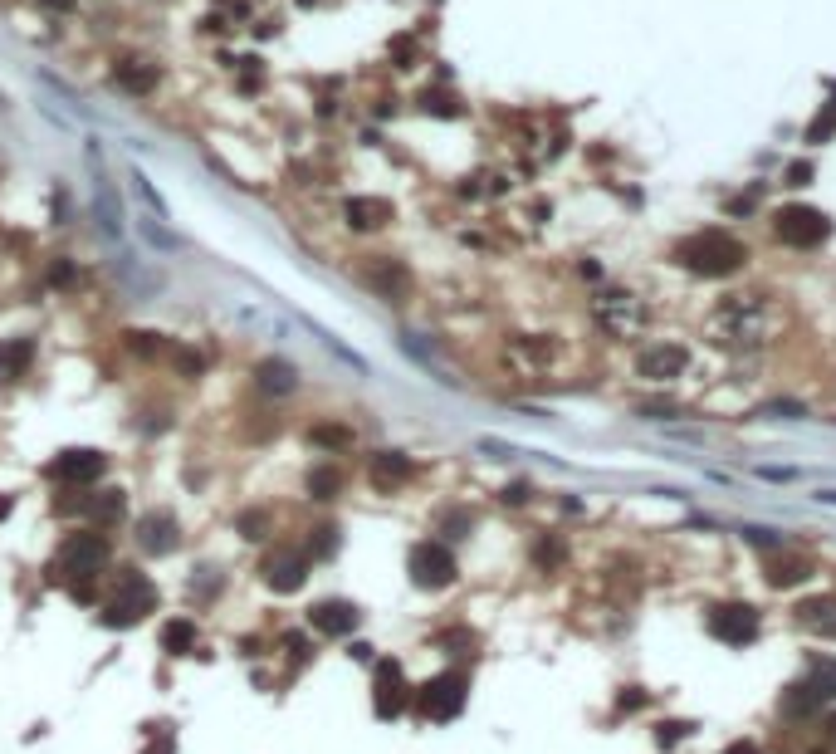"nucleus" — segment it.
<instances>
[{"mask_svg":"<svg viewBox=\"0 0 836 754\" xmlns=\"http://www.w3.org/2000/svg\"><path fill=\"white\" fill-rule=\"evenodd\" d=\"M773 329H778V309H773V299H763V294H729L709 314L705 339L714 343V348L748 353V348H758V343H768Z\"/></svg>","mask_w":836,"mask_h":754,"instance_id":"nucleus-1","label":"nucleus"},{"mask_svg":"<svg viewBox=\"0 0 836 754\" xmlns=\"http://www.w3.org/2000/svg\"><path fill=\"white\" fill-rule=\"evenodd\" d=\"M748 260V250L738 235H729L724 225H709V231H695L675 245V265H685L699 280H724V274H738Z\"/></svg>","mask_w":836,"mask_h":754,"instance_id":"nucleus-2","label":"nucleus"},{"mask_svg":"<svg viewBox=\"0 0 836 754\" xmlns=\"http://www.w3.org/2000/svg\"><path fill=\"white\" fill-rule=\"evenodd\" d=\"M152 607H157V588L138 568H123L118 583H113V593H108V603H103V627H132V622H142Z\"/></svg>","mask_w":836,"mask_h":754,"instance_id":"nucleus-3","label":"nucleus"},{"mask_svg":"<svg viewBox=\"0 0 836 754\" xmlns=\"http://www.w3.org/2000/svg\"><path fill=\"white\" fill-rule=\"evenodd\" d=\"M773 235H778L783 245H793V250H822L831 241V215L817 211V206H803V201H793V206H783L778 215H773Z\"/></svg>","mask_w":836,"mask_h":754,"instance_id":"nucleus-4","label":"nucleus"},{"mask_svg":"<svg viewBox=\"0 0 836 754\" xmlns=\"http://www.w3.org/2000/svg\"><path fill=\"white\" fill-rule=\"evenodd\" d=\"M592 319L607 339H636L641 323H646V304L632 290H602L592 299Z\"/></svg>","mask_w":836,"mask_h":754,"instance_id":"nucleus-5","label":"nucleus"},{"mask_svg":"<svg viewBox=\"0 0 836 754\" xmlns=\"http://www.w3.org/2000/svg\"><path fill=\"white\" fill-rule=\"evenodd\" d=\"M465 691H470L465 672H441L435 681H426V686L416 691V711L426 715V721H455V715L465 711Z\"/></svg>","mask_w":836,"mask_h":754,"instance_id":"nucleus-6","label":"nucleus"},{"mask_svg":"<svg viewBox=\"0 0 836 754\" xmlns=\"http://www.w3.org/2000/svg\"><path fill=\"white\" fill-rule=\"evenodd\" d=\"M411 578H416V588H451L455 583V554L451 544H441V539H421L416 549H411Z\"/></svg>","mask_w":836,"mask_h":754,"instance_id":"nucleus-7","label":"nucleus"},{"mask_svg":"<svg viewBox=\"0 0 836 754\" xmlns=\"http://www.w3.org/2000/svg\"><path fill=\"white\" fill-rule=\"evenodd\" d=\"M689 373V348L685 343H651V348L636 353V377L656 382V387H670Z\"/></svg>","mask_w":836,"mask_h":754,"instance_id":"nucleus-8","label":"nucleus"},{"mask_svg":"<svg viewBox=\"0 0 836 754\" xmlns=\"http://www.w3.org/2000/svg\"><path fill=\"white\" fill-rule=\"evenodd\" d=\"M108 539L103 534H69L64 549H59V568L64 573H79V578H99L108 568Z\"/></svg>","mask_w":836,"mask_h":754,"instance_id":"nucleus-9","label":"nucleus"},{"mask_svg":"<svg viewBox=\"0 0 836 754\" xmlns=\"http://www.w3.org/2000/svg\"><path fill=\"white\" fill-rule=\"evenodd\" d=\"M709 632L719 642H729V646H748L758 637V613L748 603H719L709 613Z\"/></svg>","mask_w":836,"mask_h":754,"instance_id":"nucleus-10","label":"nucleus"},{"mask_svg":"<svg viewBox=\"0 0 836 754\" xmlns=\"http://www.w3.org/2000/svg\"><path fill=\"white\" fill-rule=\"evenodd\" d=\"M309 578V554L304 549H274L270 558H264V583H270L274 593H299Z\"/></svg>","mask_w":836,"mask_h":754,"instance_id":"nucleus-11","label":"nucleus"},{"mask_svg":"<svg viewBox=\"0 0 836 754\" xmlns=\"http://www.w3.org/2000/svg\"><path fill=\"white\" fill-rule=\"evenodd\" d=\"M357 617H362L357 603L328 597V603H313V607H309V632H318V637H353Z\"/></svg>","mask_w":836,"mask_h":754,"instance_id":"nucleus-12","label":"nucleus"},{"mask_svg":"<svg viewBox=\"0 0 836 754\" xmlns=\"http://www.w3.org/2000/svg\"><path fill=\"white\" fill-rule=\"evenodd\" d=\"M362 280L377 290L386 304H402V299L411 294V270L406 265H396V260H372V265H362Z\"/></svg>","mask_w":836,"mask_h":754,"instance_id":"nucleus-13","label":"nucleus"},{"mask_svg":"<svg viewBox=\"0 0 836 754\" xmlns=\"http://www.w3.org/2000/svg\"><path fill=\"white\" fill-rule=\"evenodd\" d=\"M103 471H108V461L99 456V451H64V456L50 465V481H59V485H89V481H99Z\"/></svg>","mask_w":836,"mask_h":754,"instance_id":"nucleus-14","label":"nucleus"},{"mask_svg":"<svg viewBox=\"0 0 836 754\" xmlns=\"http://www.w3.org/2000/svg\"><path fill=\"white\" fill-rule=\"evenodd\" d=\"M89 157H93V211H99L108 235H123V206H118V196H113V182H108V172H103V162H99L93 148H89Z\"/></svg>","mask_w":836,"mask_h":754,"instance_id":"nucleus-15","label":"nucleus"},{"mask_svg":"<svg viewBox=\"0 0 836 754\" xmlns=\"http://www.w3.org/2000/svg\"><path fill=\"white\" fill-rule=\"evenodd\" d=\"M406 705V681H402V662H377V715H402Z\"/></svg>","mask_w":836,"mask_h":754,"instance_id":"nucleus-16","label":"nucleus"},{"mask_svg":"<svg viewBox=\"0 0 836 754\" xmlns=\"http://www.w3.org/2000/svg\"><path fill=\"white\" fill-rule=\"evenodd\" d=\"M138 544L147 549V554H157V558L172 554V549L181 544V539H176V520H172V514H147V520L138 524Z\"/></svg>","mask_w":836,"mask_h":754,"instance_id":"nucleus-17","label":"nucleus"},{"mask_svg":"<svg viewBox=\"0 0 836 754\" xmlns=\"http://www.w3.org/2000/svg\"><path fill=\"white\" fill-rule=\"evenodd\" d=\"M113 83L123 93H132V99H147V93H157V64H147V59H123L113 69Z\"/></svg>","mask_w":836,"mask_h":754,"instance_id":"nucleus-18","label":"nucleus"},{"mask_svg":"<svg viewBox=\"0 0 836 754\" xmlns=\"http://www.w3.org/2000/svg\"><path fill=\"white\" fill-rule=\"evenodd\" d=\"M411 475H416V465H411V456H402V451H377V456H372V485L377 490H396V485H406Z\"/></svg>","mask_w":836,"mask_h":754,"instance_id":"nucleus-19","label":"nucleus"},{"mask_svg":"<svg viewBox=\"0 0 836 754\" xmlns=\"http://www.w3.org/2000/svg\"><path fill=\"white\" fill-rule=\"evenodd\" d=\"M797 622H803L807 632H817V637H836V597H803L797 603Z\"/></svg>","mask_w":836,"mask_h":754,"instance_id":"nucleus-20","label":"nucleus"},{"mask_svg":"<svg viewBox=\"0 0 836 754\" xmlns=\"http://www.w3.org/2000/svg\"><path fill=\"white\" fill-rule=\"evenodd\" d=\"M83 520L89 524H118L128 514V500H123V490H99V495H83Z\"/></svg>","mask_w":836,"mask_h":754,"instance_id":"nucleus-21","label":"nucleus"},{"mask_svg":"<svg viewBox=\"0 0 836 754\" xmlns=\"http://www.w3.org/2000/svg\"><path fill=\"white\" fill-rule=\"evenodd\" d=\"M343 215H347V225H357V231H377V225L392 221V206H386L382 196H353L343 206Z\"/></svg>","mask_w":836,"mask_h":754,"instance_id":"nucleus-22","label":"nucleus"},{"mask_svg":"<svg viewBox=\"0 0 836 754\" xmlns=\"http://www.w3.org/2000/svg\"><path fill=\"white\" fill-rule=\"evenodd\" d=\"M768 558H773V564H768V583H773V588H797L803 578H812V564H807V558L783 554V549H778V554H768Z\"/></svg>","mask_w":836,"mask_h":754,"instance_id":"nucleus-23","label":"nucleus"},{"mask_svg":"<svg viewBox=\"0 0 836 754\" xmlns=\"http://www.w3.org/2000/svg\"><path fill=\"white\" fill-rule=\"evenodd\" d=\"M162 652H172V656H191V652H196V617L162 622Z\"/></svg>","mask_w":836,"mask_h":754,"instance_id":"nucleus-24","label":"nucleus"},{"mask_svg":"<svg viewBox=\"0 0 836 754\" xmlns=\"http://www.w3.org/2000/svg\"><path fill=\"white\" fill-rule=\"evenodd\" d=\"M807 681L817 686L822 701H836V656H812V662H807Z\"/></svg>","mask_w":836,"mask_h":754,"instance_id":"nucleus-25","label":"nucleus"},{"mask_svg":"<svg viewBox=\"0 0 836 754\" xmlns=\"http://www.w3.org/2000/svg\"><path fill=\"white\" fill-rule=\"evenodd\" d=\"M817 705H822L817 686H812V681L803 676V681H797V686H793V691H787V696H783V715H812V711H817Z\"/></svg>","mask_w":836,"mask_h":754,"instance_id":"nucleus-26","label":"nucleus"},{"mask_svg":"<svg viewBox=\"0 0 836 754\" xmlns=\"http://www.w3.org/2000/svg\"><path fill=\"white\" fill-rule=\"evenodd\" d=\"M337 490H343V471H337V465H313L309 471V495L313 500H333Z\"/></svg>","mask_w":836,"mask_h":754,"instance_id":"nucleus-27","label":"nucleus"},{"mask_svg":"<svg viewBox=\"0 0 836 754\" xmlns=\"http://www.w3.org/2000/svg\"><path fill=\"white\" fill-rule=\"evenodd\" d=\"M260 387H270V392H294L299 377H294V367H289V363H260Z\"/></svg>","mask_w":836,"mask_h":754,"instance_id":"nucleus-28","label":"nucleus"},{"mask_svg":"<svg viewBox=\"0 0 836 754\" xmlns=\"http://www.w3.org/2000/svg\"><path fill=\"white\" fill-rule=\"evenodd\" d=\"M30 358H34V343H30V339L5 343V367H10V377H25V373H30Z\"/></svg>","mask_w":836,"mask_h":754,"instance_id":"nucleus-29","label":"nucleus"},{"mask_svg":"<svg viewBox=\"0 0 836 754\" xmlns=\"http://www.w3.org/2000/svg\"><path fill=\"white\" fill-rule=\"evenodd\" d=\"M309 436H313V446H328V451H347V446H353V431H347V426H313Z\"/></svg>","mask_w":836,"mask_h":754,"instance_id":"nucleus-30","label":"nucleus"},{"mask_svg":"<svg viewBox=\"0 0 836 754\" xmlns=\"http://www.w3.org/2000/svg\"><path fill=\"white\" fill-rule=\"evenodd\" d=\"M744 539H748L754 549H763V554H778V549H783L778 530H768V524H744Z\"/></svg>","mask_w":836,"mask_h":754,"instance_id":"nucleus-31","label":"nucleus"},{"mask_svg":"<svg viewBox=\"0 0 836 754\" xmlns=\"http://www.w3.org/2000/svg\"><path fill=\"white\" fill-rule=\"evenodd\" d=\"M758 416H783V422H797V416H807V406L793 402V397H773V402L758 406Z\"/></svg>","mask_w":836,"mask_h":754,"instance_id":"nucleus-32","label":"nucleus"},{"mask_svg":"<svg viewBox=\"0 0 836 754\" xmlns=\"http://www.w3.org/2000/svg\"><path fill=\"white\" fill-rule=\"evenodd\" d=\"M50 284H54V290H79V270L69 265V260H54V265H50Z\"/></svg>","mask_w":836,"mask_h":754,"instance_id":"nucleus-33","label":"nucleus"},{"mask_svg":"<svg viewBox=\"0 0 836 754\" xmlns=\"http://www.w3.org/2000/svg\"><path fill=\"white\" fill-rule=\"evenodd\" d=\"M421 108H426V113H441V118H460V103L445 99V93H426V99H421Z\"/></svg>","mask_w":836,"mask_h":754,"instance_id":"nucleus-34","label":"nucleus"},{"mask_svg":"<svg viewBox=\"0 0 836 754\" xmlns=\"http://www.w3.org/2000/svg\"><path fill=\"white\" fill-rule=\"evenodd\" d=\"M812 177H817V167H812V162H793V167L783 172V186H807Z\"/></svg>","mask_w":836,"mask_h":754,"instance_id":"nucleus-35","label":"nucleus"},{"mask_svg":"<svg viewBox=\"0 0 836 754\" xmlns=\"http://www.w3.org/2000/svg\"><path fill=\"white\" fill-rule=\"evenodd\" d=\"M831 133H836V113H831V108H827V113H822V118H817V123H812V128H807V142H827Z\"/></svg>","mask_w":836,"mask_h":754,"instance_id":"nucleus-36","label":"nucleus"},{"mask_svg":"<svg viewBox=\"0 0 836 754\" xmlns=\"http://www.w3.org/2000/svg\"><path fill=\"white\" fill-rule=\"evenodd\" d=\"M201 367H205V363H201V353L176 348V373H181V377H201Z\"/></svg>","mask_w":836,"mask_h":754,"instance_id":"nucleus-37","label":"nucleus"},{"mask_svg":"<svg viewBox=\"0 0 836 754\" xmlns=\"http://www.w3.org/2000/svg\"><path fill=\"white\" fill-rule=\"evenodd\" d=\"M641 416H651V422H670L675 406L670 402H641Z\"/></svg>","mask_w":836,"mask_h":754,"instance_id":"nucleus-38","label":"nucleus"},{"mask_svg":"<svg viewBox=\"0 0 836 754\" xmlns=\"http://www.w3.org/2000/svg\"><path fill=\"white\" fill-rule=\"evenodd\" d=\"M470 524H475V520H470V510H455L451 520H445V534H451V539H460V534L470 530Z\"/></svg>","mask_w":836,"mask_h":754,"instance_id":"nucleus-39","label":"nucleus"},{"mask_svg":"<svg viewBox=\"0 0 836 754\" xmlns=\"http://www.w3.org/2000/svg\"><path fill=\"white\" fill-rule=\"evenodd\" d=\"M528 495H533V485H528V481H514V485L504 490V500H508V505H524Z\"/></svg>","mask_w":836,"mask_h":754,"instance_id":"nucleus-40","label":"nucleus"},{"mask_svg":"<svg viewBox=\"0 0 836 754\" xmlns=\"http://www.w3.org/2000/svg\"><path fill=\"white\" fill-rule=\"evenodd\" d=\"M680 730H689V725H675V721H670V725H660V745H665V749H670V745H675V740H680Z\"/></svg>","mask_w":836,"mask_h":754,"instance_id":"nucleus-41","label":"nucleus"},{"mask_svg":"<svg viewBox=\"0 0 836 754\" xmlns=\"http://www.w3.org/2000/svg\"><path fill=\"white\" fill-rule=\"evenodd\" d=\"M724 754H763V745H754V740H734Z\"/></svg>","mask_w":836,"mask_h":754,"instance_id":"nucleus-42","label":"nucleus"},{"mask_svg":"<svg viewBox=\"0 0 836 754\" xmlns=\"http://www.w3.org/2000/svg\"><path fill=\"white\" fill-rule=\"evenodd\" d=\"M812 500H817V505H836V490L827 485V490H817V495H812Z\"/></svg>","mask_w":836,"mask_h":754,"instance_id":"nucleus-43","label":"nucleus"},{"mask_svg":"<svg viewBox=\"0 0 836 754\" xmlns=\"http://www.w3.org/2000/svg\"><path fill=\"white\" fill-rule=\"evenodd\" d=\"M0 382H10V367H5V343H0Z\"/></svg>","mask_w":836,"mask_h":754,"instance_id":"nucleus-44","label":"nucleus"},{"mask_svg":"<svg viewBox=\"0 0 836 754\" xmlns=\"http://www.w3.org/2000/svg\"><path fill=\"white\" fill-rule=\"evenodd\" d=\"M40 5H50V10H69L74 0H40Z\"/></svg>","mask_w":836,"mask_h":754,"instance_id":"nucleus-45","label":"nucleus"},{"mask_svg":"<svg viewBox=\"0 0 836 754\" xmlns=\"http://www.w3.org/2000/svg\"><path fill=\"white\" fill-rule=\"evenodd\" d=\"M827 735H831V745H836V715H831V721H827Z\"/></svg>","mask_w":836,"mask_h":754,"instance_id":"nucleus-46","label":"nucleus"},{"mask_svg":"<svg viewBox=\"0 0 836 754\" xmlns=\"http://www.w3.org/2000/svg\"><path fill=\"white\" fill-rule=\"evenodd\" d=\"M5 514H10V500H5V495H0V520H5Z\"/></svg>","mask_w":836,"mask_h":754,"instance_id":"nucleus-47","label":"nucleus"}]
</instances>
